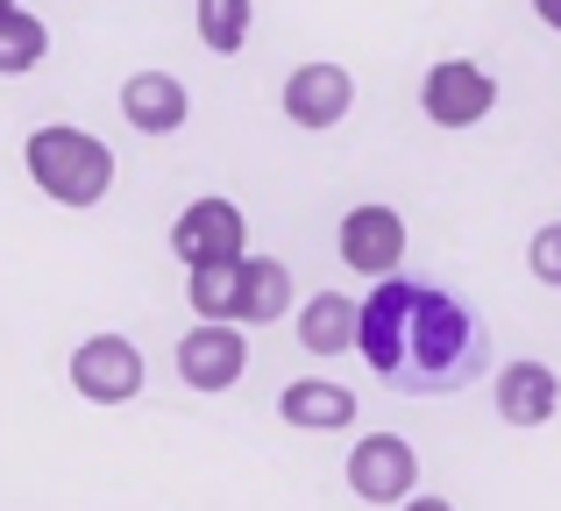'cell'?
<instances>
[{"instance_id":"obj_7","label":"cell","mask_w":561,"mask_h":511,"mask_svg":"<svg viewBox=\"0 0 561 511\" xmlns=\"http://www.w3.org/2000/svg\"><path fill=\"white\" fill-rule=\"evenodd\" d=\"M348 490H356L363 504H405L412 490H420V455H412L405 433H363L356 448H348Z\"/></svg>"},{"instance_id":"obj_11","label":"cell","mask_w":561,"mask_h":511,"mask_svg":"<svg viewBox=\"0 0 561 511\" xmlns=\"http://www.w3.org/2000/svg\"><path fill=\"white\" fill-rule=\"evenodd\" d=\"M356 413H363V398L348 384H328V376H291L277 391V419L299 433H342V427H356Z\"/></svg>"},{"instance_id":"obj_1","label":"cell","mask_w":561,"mask_h":511,"mask_svg":"<svg viewBox=\"0 0 561 511\" xmlns=\"http://www.w3.org/2000/svg\"><path fill=\"white\" fill-rule=\"evenodd\" d=\"M356 356L370 362L377 384L405 391V398H440L483 376L491 362V334L469 299H455L434 277L391 270L356 299Z\"/></svg>"},{"instance_id":"obj_9","label":"cell","mask_w":561,"mask_h":511,"mask_svg":"<svg viewBox=\"0 0 561 511\" xmlns=\"http://www.w3.org/2000/svg\"><path fill=\"white\" fill-rule=\"evenodd\" d=\"M348 114H356V79H348L342 65H299L285 79V121L306 128V136H328V128H342Z\"/></svg>"},{"instance_id":"obj_19","label":"cell","mask_w":561,"mask_h":511,"mask_svg":"<svg viewBox=\"0 0 561 511\" xmlns=\"http://www.w3.org/2000/svg\"><path fill=\"white\" fill-rule=\"evenodd\" d=\"M398 511H455V504H448V498H434V490H412V498L398 504Z\"/></svg>"},{"instance_id":"obj_20","label":"cell","mask_w":561,"mask_h":511,"mask_svg":"<svg viewBox=\"0 0 561 511\" xmlns=\"http://www.w3.org/2000/svg\"><path fill=\"white\" fill-rule=\"evenodd\" d=\"M534 14H540V22H548L554 36H561V0H534Z\"/></svg>"},{"instance_id":"obj_16","label":"cell","mask_w":561,"mask_h":511,"mask_svg":"<svg viewBox=\"0 0 561 511\" xmlns=\"http://www.w3.org/2000/svg\"><path fill=\"white\" fill-rule=\"evenodd\" d=\"M185 299H192V320H228V327H242V256L214 263V270H192Z\"/></svg>"},{"instance_id":"obj_3","label":"cell","mask_w":561,"mask_h":511,"mask_svg":"<svg viewBox=\"0 0 561 511\" xmlns=\"http://www.w3.org/2000/svg\"><path fill=\"white\" fill-rule=\"evenodd\" d=\"M171 256H179L185 270H214V263L249 256V213L220 193L192 199L179 221H171Z\"/></svg>"},{"instance_id":"obj_15","label":"cell","mask_w":561,"mask_h":511,"mask_svg":"<svg viewBox=\"0 0 561 511\" xmlns=\"http://www.w3.org/2000/svg\"><path fill=\"white\" fill-rule=\"evenodd\" d=\"M291 313V270L277 256H242V327H271Z\"/></svg>"},{"instance_id":"obj_12","label":"cell","mask_w":561,"mask_h":511,"mask_svg":"<svg viewBox=\"0 0 561 511\" xmlns=\"http://www.w3.org/2000/svg\"><path fill=\"white\" fill-rule=\"evenodd\" d=\"M122 114L142 136H179L192 121V93L179 71H136V79H122Z\"/></svg>"},{"instance_id":"obj_8","label":"cell","mask_w":561,"mask_h":511,"mask_svg":"<svg viewBox=\"0 0 561 511\" xmlns=\"http://www.w3.org/2000/svg\"><path fill=\"white\" fill-rule=\"evenodd\" d=\"M249 327H228V320H192L185 327V341H179V376H185V391H234L242 384V370H249V341H242Z\"/></svg>"},{"instance_id":"obj_18","label":"cell","mask_w":561,"mask_h":511,"mask_svg":"<svg viewBox=\"0 0 561 511\" xmlns=\"http://www.w3.org/2000/svg\"><path fill=\"white\" fill-rule=\"evenodd\" d=\"M526 270H534V284L561 291V221L534 228V242H526Z\"/></svg>"},{"instance_id":"obj_13","label":"cell","mask_w":561,"mask_h":511,"mask_svg":"<svg viewBox=\"0 0 561 511\" xmlns=\"http://www.w3.org/2000/svg\"><path fill=\"white\" fill-rule=\"evenodd\" d=\"M299 348L306 356H348L356 348V299L348 291H313L299 305Z\"/></svg>"},{"instance_id":"obj_4","label":"cell","mask_w":561,"mask_h":511,"mask_svg":"<svg viewBox=\"0 0 561 511\" xmlns=\"http://www.w3.org/2000/svg\"><path fill=\"white\" fill-rule=\"evenodd\" d=\"M491 107H497V79L477 65V57H440V65H426L420 114L434 128H477Z\"/></svg>"},{"instance_id":"obj_5","label":"cell","mask_w":561,"mask_h":511,"mask_svg":"<svg viewBox=\"0 0 561 511\" xmlns=\"http://www.w3.org/2000/svg\"><path fill=\"white\" fill-rule=\"evenodd\" d=\"M71 391L85 405H128L142 398V348L128 334H85L71 348Z\"/></svg>"},{"instance_id":"obj_6","label":"cell","mask_w":561,"mask_h":511,"mask_svg":"<svg viewBox=\"0 0 561 511\" xmlns=\"http://www.w3.org/2000/svg\"><path fill=\"white\" fill-rule=\"evenodd\" d=\"M334 249H342V263L356 277H391L405 270V213L383 207V199H363V207L342 213V228H334Z\"/></svg>"},{"instance_id":"obj_10","label":"cell","mask_w":561,"mask_h":511,"mask_svg":"<svg viewBox=\"0 0 561 511\" xmlns=\"http://www.w3.org/2000/svg\"><path fill=\"white\" fill-rule=\"evenodd\" d=\"M491 405H497V419H505V427H548V419L561 413V376L548 370V362L519 356V362H505V370H497Z\"/></svg>"},{"instance_id":"obj_2","label":"cell","mask_w":561,"mask_h":511,"mask_svg":"<svg viewBox=\"0 0 561 511\" xmlns=\"http://www.w3.org/2000/svg\"><path fill=\"white\" fill-rule=\"evenodd\" d=\"M22 164H28V178H36V193L43 199H57V207H100V199L114 193V150L100 136H85V128H65V121H50V128H36V136L22 142Z\"/></svg>"},{"instance_id":"obj_14","label":"cell","mask_w":561,"mask_h":511,"mask_svg":"<svg viewBox=\"0 0 561 511\" xmlns=\"http://www.w3.org/2000/svg\"><path fill=\"white\" fill-rule=\"evenodd\" d=\"M50 57V28L36 8L22 0H0V79H28V71Z\"/></svg>"},{"instance_id":"obj_17","label":"cell","mask_w":561,"mask_h":511,"mask_svg":"<svg viewBox=\"0 0 561 511\" xmlns=\"http://www.w3.org/2000/svg\"><path fill=\"white\" fill-rule=\"evenodd\" d=\"M192 22H199V43L214 57H234L249 43V28H256V0H199Z\"/></svg>"}]
</instances>
